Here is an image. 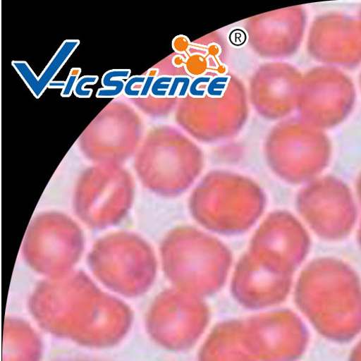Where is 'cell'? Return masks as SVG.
Segmentation results:
<instances>
[{
  "instance_id": "cell-1",
  "label": "cell",
  "mask_w": 361,
  "mask_h": 361,
  "mask_svg": "<svg viewBox=\"0 0 361 361\" xmlns=\"http://www.w3.org/2000/svg\"><path fill=\"white\" fill-rule=\"evenodd\" d=\"M267 205V195L254 179L220 170L203 177L189 199L193 219L207 231L226 236L254 228Z\"/></svg>"
},
{
  "instance_id": "cell-2",
  "label": "cell",
  "mask_w": 361,
  "mask_h": 361,
  "mask_svg": "<svg viewBox=\"0 0 361 361\" xmlns=\"http://www.w3.org/2000/svg\"><path fill=\"white\" fill-rule=\"evenodd\" d=\"M164 272L174 288L204 298L220 292L233 266L230 248L192 226L171 231L161 245Z\"/></svg>"
},
{
  "instance_id": "cell-3",
  "label": "cell",
  "mask_w": 361,
  "mask_h": 361,
  "mask_svg": "<svg viewBox=\"0 0 361 361\" xmlns=\"http://www.w3.org/2000/svg\"><path fill=\"white\" fill-rule=\"evenodd\" d=\"M295 302L324 339L345 344L361 334V286L353 276H315L305 271L296 287Z\"/></svg>"
},
{
  "instance_id": "cell-4",
  "label": "cell",
  "mask_w": 361,
  "mask_h": 361,
  "mask_svg": "<svg viewBox=\"0 0 361 361\" xmlns=\"http://www.w3.org/2000/svg\"><path fill=\"white\" fill-rule=\"evenodd\" d=\"M280 126L267 142L268 165L286 182L300 183L310 173L315 157L328 159L330 142L322 130L303 120Z\"/></svg>"
},
{
  "instance_id": "cell-5",
  "label": "cell",
  "mask_w": 361,
  "mask_h": 361,
  "mask_svg": "<svg viewBox=\"0 0 361 361\" xmlns=\"http://www.w3.org/2000/svg\"><path fill=\"white\" fill-rule=\"evenodd\" d=\"M310 338L305 323L291 310L261 314L243 322L244 344L257 361H299Z\"/></svg>"
},
{
  "instance_id": "cell-6",
  "label": "cell",
  "mask_w": 361,
  "mask_h": 361,
  "mask_svg": "<svg viewBox=\"0 0 361 361\" xmlns=\"http://www.w3.org/2000/svg\"><path fill=\"white\" fill-rule=\"evenodd\" d=\"M351 80L333 66L317 67L302 78L298 107L302 120L319 129L341 124L353 110Z\"/></svg>"
},
{
  "instance_id": "cell-7",
  "label": "cell",
  "mask_w": 361,
  "mask_h": 361,
  "mask_svg": "<svg viewBox=\"0 0 361 361\" xmlns=\"http://www.w3.org/2000/svg\"><path fill=\"white\" fill-rule=\"evenodd\" d=\"M153 314L158 339L177 352L187 350L197 342L209 319L202 298L174 287L161 294Z\"/></svg>"
},
{
  "instance_id": "cell-8",
  "label": "cell",
  "mask_w": 361,
  "mask_h": 361,
  "mask_svg": "<svg viewBox=\"0 0 361 361\" xmlns=\"http://www.w3.org/2000/svg\"><path fill=\"white\" fill-rule=\"evenodd\" d=\"M306 249V235L295 216L285 211L268 214L252 235L247 252L275 271L293 274Z\"/></svg>"
},
{
  "instance_id": "cell-9",
  "label": "cell",
  "mask_w": 361,
  "mask_h": 361,
  "mask_svg": "<svg viewBox=\"0 0 361 361\" xmlns=\"http://www.w3.org/2000/svg\"><path fill=\"white\" fill-rule=\"evenodd\" d=\"M204 167L202 152L188 138L178 135L152 164L140 171L142 183L156 195L174 198L196 183Z\"/></svg>"
},
{
  "instance_id": "cell-10",
  "label": "cell",
  "mask_w": 361,
  "mask_h": 361,
  "mask_svg": "<svg viewBox=\"0 0 361 361\" xmlns=\"http://www.w3.org/2000/svg\"><path fill=\"white\" fill-rule=\"evenodd\" d=\"M308 49L324 63L355 67L361 63V24L343 15L322 16L312 26Z\"/></svg>"
},
{
  "instance_id": "cell-11",
  "label": "cell",
  "mask_w": 361,
  "mask_h": 361,
  "mask_svg": "<svg viewBox=\"0 0 361 361\" xmlns=\"http://www.w3.org/2000/svg\"><path fill=\"white\" fill-rule=\"evenodd\" d=\"M293 275L271 270L247 251L237 262L231 279L235 300L250 310H262L283 302L290 294Z\"/></svg>"
},
{
  "instance_id": "cell-12",
  "label": "cell",
  "mask_w": 361,
  "mask_h": 361,
  "mask_svg": "<svg viewBox=\"0 0 361 361\" xmlns=\"http://www.w3.org/2000/svg\"><path fill=\"white\" fill-rule=\"evenodd\" d=\"M108 249V252L97 244L90 257V265L107 264L109 269L126 270L132 273L147 288L153 283L157 272V260L154 250L149 244L140 238H137L131 252H114L101 241ZM99 266V265H97ZM94 267V266H92Z\"/></svg>"
},
{
  "instance_id": "cell-13",
  "label": "cell",
  "mask_w": 361,
  "mask_h": 361,
  "mask_svg": "<svg viewBox=\"0 0 361 361\" xmlns=\"http://www.w3.org/2000/svg\"><path fill=\"white\" fill-rule=\"evenodd\" d=\"M198 361H257L243 339V322L233 320L216 326L203 345Z\"/></svg>"
},
{
  "instance_id": "cell-14",
  "label": "cell",
  "mask_w": 361,
  "mask_h": 361,
  "mask_svg": "<svg viewBox=\"0 0 361 361\" xmlns=\"http://www.w3.org/2000/svg\"><path fill=\"white\" fill-rule=\"evenodd\" d=\"M80 45L78 39H67L51 59L39 78L35 75L27 62L13 61L11 64L36 99H40L59 72Z\"/></svg>"
},
{
  "instance_id": "cell-15",
  "label": "cell",
  "mask_w": 361,
  "mask_h": 361,
  "mask_svg": "<svg viewBox=\"0 0 361 361\" xmlns=\"http://www.w3.org/2000/svg\"><path fill=\"white\" fill-rule=\"evenodd\" d=\"M116 178H115L111 177L108 178V180H106V178H104V183H99L97 185V193L96 195H90V200L76 204V206H78L90 201V203L86 204V207H85V205L83 206L85 207L84 208L78 211V214L81 216L82 219L87 224L92 219L94 212H97V211L107 212L108 210L111 212L110 208L108 207L114 205V203H116L114 202V199L119 200L121 195H119L120 190H123L125 188L130 186V185H128L126 187L120 188V187H122L124 185L130 183L129 177L126 178L121 183L118 182L115 183L114 180H116Z\"/></svg>"
},
{
  "instance_id": "cell-16",
  "label": "cell",
  "mask_w": 361,
  "mask_h": 361,
  "mask_svg": "<svg viewBox=\"0 0 361 361\" xmlns=\"http://www.w3.org/2000/svg\"><path fill=\"white\" fill-rule=\"evenodd\" d=\"M131 74L130 69H112L105 72L102 78L103 88L97 90V98H117L123 94L126 82Z\"/></svg>"
},
{
  "instance_id": "cell-17",
  "label": "cell",
  "mask_w": 361,
  "mask_h": 361,
  "mask_svg": "<svg viewBox=\"0 0 361 361\" xmlns=\"http://www.w3.org/2000/svg\"><path fill=\"white\" fill-rule=\"evenodd\" d=\"M99 81L98 76H83L78 80L75 90L74 94L78 98H90L93 90L85 89L87 85H94Z\"/></svg>"
},
{
  "instance_id": "cell-18",
  "label": "cell",
  "mask_w": 361,
  "mask_h": 361,
  "mask_svg": "<svg viewBox=\"0 0 361 361\" xmlns=\"http://www.w3.org/2000/svg\"><path fill=\"white\" fill-rule=\"evenodd\" d=\"M146 80V75H137L130 78L126 82L123 94L128 98H140L141 88L135 89L136 86H142Z\"/></svg>"
},
{
  "instance_id": "cell-19",
  "label": "cell",
  "mask_w": 361,
  "mask_h": 361,
  "mask_svg": "<svg viewBox=\"0 0 361 361\" xmlns=\"http://www.w3.org/2000/svg\"><path fill=\"white\" fill-rule=\"evenodd\" d=\"M82 73L81 68H72L66 81V86L61 92L63 97H70L74 93L75 87L80 80Z\"/></svg>"
},
{
  "instance_id": "cell-20",
  "label": "cell",
  "mask_w": 361,
  "mask_h": 361,
  "mask_svg": "<svg viewBox=\"0 0 361 361\" xmlns=\"http://www.w3.org/2000/svg\"><path fill=\"white\" fill-rule=\"evenodd\" d=\"M159 69L157 68H152L147 71L145 82H144L141 87L140 98L149 97L151 94L152 87L156 79L159 77Z\"/></svg>"
},
{
  "instance_id": "cell-21",
  "label": "cell",
  "mask_w": 361,
  "mask_h": 361,
  "mask_svg": "<svg viewBox=\"0 0 361 361\" xmlns=\"http://www.w3.org/2000/svg\"><path fill=\"white\" fill-rule=\"evenodd\" d=\"M348 361H361V340L352 349Z\"/></svg>"
},
{
  "instance_id": "cell-22",
  "label": "cell",
  "mask_w": 361,
  "mask_h": 361,
  "mask_svg": "<svg viewBox=\"0 0 361 361\" xmlns=\"http://www.w3.org/2000/svg\"><path fill=\"white\" fill-rule=\"evenodd\" d=\"M65 86H66V82L53 81L52 82L50 83L48 88L49 89H54V90H58V89L63 90Z\"/></svg>"
},
{
  "instance_id": "cell-23",
  "label": "cell",
  "mask_w": 361,
  "mask_h": 361,
  "mask_svg": "<svg viewBox=\"0 0 361 361\" xmlns=\"http://www.w3.org/2000/svg\"><path fill=\"white\" fill-rule=\"evenodd\" d=\"M360 24H361V12H360V20H359Z\"/></svg>"
},
{
  "instance_id": "cell-24",
  "label": "cell",
  "mask_w": 361,
  "mask_h": 361,
  "mask_svg": "<svg viewBox=\"0 0 361 361\" xmlns=\"http://www.w3.org/2000/svg\"><path fill=\"white\" fill-rule=\"evenodd\" d=\"M360 88H361V77H360Z\"/></svg>"
}]
</instances>
